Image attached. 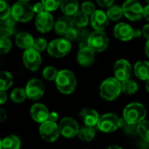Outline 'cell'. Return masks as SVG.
Wrapping results in <instances>:
<instances>
[{"instance_id": "e0dca14e", "label": "cell", "mask_w": 149, "mask_h": 149, "mask_svg": "<svg viewBox=\"0 0 149 149\" xmlns=\"http://www.w3.org/2000/svg\"><path fill=\"white\" fill-rule=\"evenodd\" d=\"M114 36L122 41H128L134 38V29L127 23H119L113 28Z\"/></svg>"}, {"instance_id": "4316f807", "label": "cell", "mask_w": 149, "mask_h": 149, "mask_svg": "<svg viewBox=\"0 0 149 149\" xmlns=\"http://www.w3.org/2000/svg\"><path fill=\"white\" fill-rule=\"evenodd\" d=\"M13 84V76L8 71H0V90H7Z\"/></svg>"}, {"instance_id": "ac0fdd59", "label": "cell", "mask_w": 149, "mask_h": 149, "mask_svg": "<svg viewBox=\"0 0 149 149\" xmlns=\"http://www.w3.org/2000/svg\"><path fill=\"white\" fill-rule=\"evenodd\" d=\"M91 25L97 31H104L108 25V17L101 10H96L91 15Z\"/></svg>"}, {"instance_id": "4dcf8cb0", "label": "cell", "mask_w": 149, "mask_h": 149, "mask_svg": "<svg viewBox=\"0 0 149 149\" xmlns=\"http://www.w3.org/2000/svg\"><path fill=\"white\" fill-rule=\"evenodd\" d=\"M107 15L109 19L113 20V21H117L119 19H120L122 18L123 14V10L122 7L119 6V5H111L110 7H108V10L107 11Z\"/></svg>"}, {"instance_id": "f5cc1de1", "label": "cell", "mask_w": 149, "mask_h": 149, "mask_svg": "<svg viewBox=\"0 0 149 149\" xmlns=\"http://www.w3.org/2000/svg\"><path fill=\"white\" fill-rule=\"evenodd\" d=\"M0 149H2V139L0 138Z\"/></svg>"}, {"instance_id": "74e56055", "label": "cell", "mask_w": 149, "mask_h": 149, "mask_svg": "<svg viewBox=\"0 0 149 149\" xmlns=\"http://www.w3.org/2000/svg\"><path fill=\"white\" fill-rule=\"evenodd\" d=\"M47 47H48V43L44 38H38L34 40V44L32 47L38 52H43L45 49H47Z\"/></svg>"}, {"instance_id": "83f0119b", "label": "cell", "mask_w": 149, "mask_h": 149, "mask_svg": "<svg viewBox=\"0 0 149 149\" xmlns=\"http://www.w3.org/2000/svg\"><path fill=\"white\" fill-rule=\"evenodd\" d=\"M138 90V83L132 80V79H127L123 82H121V92L127 95H133L136 93Z\"/></svg>"}, {"instance_id": "11a10c76", "label": "cell", "mask_w": 149, "mask_h": 149, "mask_svg": "<svg viewBox=\"0 0 149 149\" xmlns=\"http://www.w3.org/2000/svg\"><path fill=\"white\" fill-rule=\"evenodd\" d=\"M145 1H146V2H148V3L149 4V0H145Z\"/></svg>"}, {"instance_id": "7dc6e473", "label": "cell", "mask_w": 149, "mask_h": 149, "mask_svg": "<svg viewBox=\"0 0 149 149\" xmlns=\"http://www.w3.org/2000/svg\"><path fill=\"white\" fill-rule=\"evenodd\" d=\"M143 17H145V18L149 21V4L143 8Z\"/></svg>"}, {"instance_id": "1f68e13d", "label": "cell", "mask_w": 149, "mask_h": 149, "mask_svg": "<svg viewBox=\"0 0 149 149\" xmlns=\"http://www.w3.org/2000/svg\"><path fill=\"white\" fill-rule=\"evenodd\" d=\"M27 98L25 90L22 88H16L10 93V99L17 104L23 103Z\"/></svg>"}, {"instance_id": "603a6c76", "label": "cell", "mask_w": 149, "mask_h": 149, "mask_svg": "<svg viewBox=\"0 0 149 149\" xmlns=\"http://www.w3.org/2000/svg\"><path fill=\"white\" fill-rule=\"evenodd\" d=\"M59 7L66 16H73L79 11L78 0H60Z\"/></svg>"}, {"instance_id": "2e32d148", "label": "cell", "mask_w": 149, "mask_h": 149, "mask_svg": "<svg viewBox=\"0 0 149 149\" xmlns=\"http://www.w3.org/2000/svg\"><path fill=\"white\" fill-rule=\"evenodd\" d=\"M49 110L48 108L40 103H37L34 104L30 110V113H31V119L37 122V123H43L45 121H46L48 119V116H49Z\"/></svg>"}, {"instance_id": "f907efd6", "label": "cell", "mask_w": 149, "mask_h": 149, "mask_svg": "<svg viewBox=\"0 0 149 149\" xmlns=\"http://www.w3.org/2000/svg\"><path fill=\"white\" fill-rule=\"evenodd\" d=\"M107 149H122V148H120V146H117V145H113V146L108 147Z\"/></svg>"}, {"instance_id": "d6986e66", "label": "cell", "mask_w": 149, "mask_h": 149, "mask_svg": "<svg viewBox=\"0 0 149 149\" xmlns=\"http://www.w3.org/2000/svg\"><path fill=\"white\" fill-rule=\"evenodd\" d=\"M79 118L85 126H96L100 119V115L97 111L92 108H84L79 112Z\"/></svg>"}, {"instance_id": "7a4b0ae2", "label": "cell", "mask_w": 149, "mask_h": 149, "mask_svg": "<svg viewBox=\"0 0 149 149\" xmlns=\"http://www.w3.org/2000/svg\"><path fill=\"white\" fill-rule=\"evenodd\" d=\"M121 93V82L115 77L107 78L100 86V94L107 101L116 99Z\"/></svg>"}, {"instance_id": "d590c367", "label": "cell", "mask_w": 149, "mask_h": 149, "mask_svg": "<svg viewBox=\"0 0 149 149\" xmlns=\"http://www.w3.org/2000/svg\"><path fill=\"white\" fill-rule=\"evenodd\" d=\"M120 128H123V130L127 134L137 133V125L129 124L124 119H120Z\"/></svg>"}, {"instance_id": "ffe728a7", "label": "cell", "mask_w": 149, "mask_h": 149, "mask_svg": "<svg viewBox=\"0 0 149 149\" xmlns=\"http://www.w3.org/2000/svg\"><path fill=\"white\" fill-rule=\"evenodd\" d=\"M73 21L69 16H63L57 19L55 22L53 27L55 30V32L58 35H64L70 28L73 26Z\"/></svg>"}, {"instance_id": "cb8c5ba5", "label": "cell", "mask_w": 149, "mask_h": 149, "mask_svg": "<svg viewBox=\"0 0 149 149\" xmlns=\"http://www.w3.org/2000/svg\"><path fill=\"white\" fill-rule=\"evenodd\" d=\"M0 34L2 36H10L14 32V25L17 20L10 15L5 19L0 20Z\"/></svg>"}, {"instance_id": "60d3db41", "label": "cell", "mask_w": 149, "mask_h": 149, "mask_svg": "<svg viewBox=\"0 0 149 149\" xmlns=\"http://www.w3.org/2000/svg\"><path fill=\"white\" fill-rule=\"evenodd\" d=\"M32 8H33L34 13H37V14H38V13H40V12L45 11L42 3H36L34 5H32Z\"/></svg>"}, {"instance_id": "f6af8a7d", "label": "cell", "mask_w": 149, "mask_h": 149, "mask_svg": "<svg viewBox=\"0 0 149 149\" xmlns=\"http://www.w3.org/2000/svg\"><path fill=\"white\" fill-rule=\"evenodd\" d=\"M141 32H142L143 36H144L146 39L149 40V24H147V25H145L143 26V28H142V30H141Z\"/></svg>"}, {"instance_id": "e575fe53", "label": "cell", "mask_w": 149, "mask_h": 149, "mask_svg": "<svg viewBox=\"0 0 149 149\" xmlns=\"http://www.w3.org/2000/svg\"><path fill=\"white\" fill-rule=\"evenodd\" d=\"M41 3L44 5V8L47 11H56L59 7L60 0H41Z\"/></svg>"}, {"instance_id": "d6a6232c", "label": "cell", "mask_w": 149, "mask_h": 149, "mask_svg": "<svg viewBox=\"0 0 149 149\" xmlns=\"http://www.w3.org/2000/svg\"><path fill=\"white\" fill-rule=\"evenodd\" d=\"M11 49V42L6 36H0V54H4Z\"/></svg>"}, {"instance_id": "8992f818", "label": "cell", "mask_w": 149, "mask_h": 149, "mask_svg": "<svg viewBox=\"0 0 149 149\" xmlns=\"http://www.w3.org/2000/svg\"><path fill=\"white\" fill-rule=\"evenodd\" d=\"M108 36L103 31L95 30L93 32L89 34L87 39V45L94 53H100L106 50V48L108 47Z\"/></svg>"}, {"instance_id": "8d00e7d4", "label": "cell", "mask_w": 149, "mask_h": 149, "mask_svg": "<svg viewBox=\"0 0 149 149\" xmlns=\"http://www.w3.org/2000/svg\"><path fill=\"white\" fill-rule=\"evenodd\" d=\"M11 7L7 4L6 1L0 0V20L5 19L10 15Z\"/></svg>"}, {"instance_id": "ab89813d", "label": "cell", "mask_w": 149, "mask_h": 149, "mask_svg": "<svg viewBox=\"0 0 149 149\" xmlns=\"http://www.w3.org/2000/svg\"><path fill=\"white\" fill-rule=\"evenodd\" d=\"M64 35H65V39L68 40L69 41H73V40H77L78 37H79V30L76 29L74 26H72Z\"/></svg>"}, {"instance_id": "db71d44e", "label": "cell", "mask_w": 149, "mask_h": 149, "mask_svg": "<svg viewBox=\"0 0 149 149\" xmlns=\"http://www.w3.org/2000/svg\"><path fill=\"white\" fill-rule=\"evenodd\" d=\"M18 1H22V2H28L30 0H18Z\"/></svg>"}, {"instance_id": "681fc988", "label": "cell", "mask_w": 149, "mask_h": 149, "mask_svg": "<svg viewBox=\"0 0 149 149\" xmlns=\"http://www.w3.org/2000/svg\"><path fill=\"white\" fill-rule=\"evenodd\" d=\"M145 52L147 56L149 58V40H148L147 43H146V47H145Z\"/></svg>"}, {"instance_id": "9c48e42d", "label": "cell", "mask_w": 149, "mask_h": 149, "mask_svg": "<svg viewBox=\"0 0 149 149\" xmlns=\"http://www.w3.org/2000/svg\"><path fill=\"white\" fill-rule=\"evenodd\" d=\"M58 125L60 135L63 136L64 138L72 139L78 135L79 126L74 119L71 117H65L59 121Z\"/></svg>"}, {"instance_id": "ee69618b", "label": "cell", "mask_w": 149, "mask_h": 149, "mask_svg": "<svg viewBox=\"0 0 149 149\" xmlns=\"http://www.w3.org/2000/svg\"><path fill=\"white\" fill-rule=\"evenodd\" d=\"M7 100H8V96L5 90H0V105L5 104Z\"/></svg>"}, {"instance_id": "7c38bea8", "label": "cell", "mask_w": 149, "mask_h": 149, "mask_svg": "<svg viewBox=\"0 0 149 149\" xmlns=\"http://www.w3.org/2000/svg\"><path fill=\"white\" fill-rule=\"evenodd\" d=\"M25 93L29 99L38 100L45 93V85L43 82L38 78L30 80L25 86Z\"/></svg>"}, {"instance_id": "836d02e7", "label": "cell", "mask_w": 149, "mask_h": 149, "mask_svg": "<svg viewBox=\"0 0 149 149\" xmlns=\"http://www.w3.org/2000/svg\"><path fill=\"white\" fill-rule=\"evenodd\" d=\"M58 70L56 68L52 67V66H48L45 67L43 70V76L45 79L48 80V81H53L55 80L57 75H58Z\"/></svg>"}, {"instance_id": "f1b7e54d", "label": "cell", "mask_w": 149, "mask_h": 149, "mask_svg": "<svg viewBox=\"0 0 149 149\" xmlns=\"http://www.w3.org/2000/svg\"><path fill=\"white\" fill-rule=\"evenodd\" d=\"M73 24L78 26L79 28H82V27H86L88 23H89V18L88 15L86 14L84 11H77L74 15H73V18H72Z\"/></svg>"}, {"instance_id": "d4e9b609", "label": "cell", "mask_w": 149, "mask_h": 149, "mask_svg": "<svg viewBox=\"0 0 149 149\" xmlns=\"http://www.w3.org/2000/svg\"><path fill=\"white\" fill-rule=\"evenodd\" d=\"M20 139L14 134H10L2 139V149H20L21 148Z\"/></svg>"}, {"instance_id": "52a82bcc", "label": "cell", "mask_w": 149, "mask_h": 149, "mask_svg": "<svg viewBox=\"0 0 149 149\" xmlns=\"http://www.w3.org/2000/svg\"><path fill=\"white\" fill-rule=\"evenodd\" d=\"M38 132L40 137L47 142H54L58 141L60 136L58 125L56 122L50 120H46L41 123Z\"/></svg>"}, {"instance_id": "8fae6325", "label": "cell", "mask_w": 149, "mask_h": 149, "mask_svg": "<svg viewBox=\"0 0 149 149\" xmlns=\"http://www.w3.org/2000/svg\"><path fill=\"white\" fill-rule=\"evenodd\" d=\"M23 61L26 68L31 71H36L39 68L42 59L38 51L33 47L25 49L23 54Z\"/></svg>"}, {"instance_id": "44dd1931", "label": "cell", "mask_w": 149, "mask_h": 149, "mask_svg": "<svg viewBox=\"0 0 149 149\" xmlns=\"http://www.w3.org/2000/svg\"><path fill=\"white\" fill-rule=\"evenodd\" d=\"M16 44L18 47L23 49L31 48L34 44V39L32 35L27 32H19L15 39Z\"/></svg>"}, {"instance_id": "816d5d0a", "label": "cell", "mask_w": 149, "mask_h": 149, "mask_svg": "<svg viewBox=\"0 0 149 149\" xmlns=\"http://www.w3.org/2000/svg\"><path fill=\"white\" fill-rule=\"evenodd\" d=\"M146 89H147L148 92L149 93V79L148 80H147V83H146Z\"/></svg>"}, {"instance_id": "9a60e30c", "label": "cell", "mask_w": 149, "mask_h": 149, "mask_svg": "<svg viewBox=\"0 0 149 149\" xmlns=\"http://www.w3.org/2000/svg\"><path fill=\"white\" fill-rule=\"evenodd\" d=\"M132 68L128 61L125 59L118 60L113 66V73L115 78H117L120 82H123L128 79L131 76Z\"/></svg>"}, {"instance_id": "4fadbf2b", "label": "cell", "mask_w": 149, "mask_h": 149, "mask_svg": "<svg viewBox=\"0 0 149 149\" xmlns=\"http://www.w3.org/2000/svg\"><path fill=\"white\" fill-rule=\"evenodd\" d=\"M54 25L53 17L50 11H44L38 13L35 19V26L37 30L42 33L48 32Z\"/></svg>"}, {"instance_id": "3957f363", "label": "cell", "mask_w": 149, "mask_h": 149, "mask_svg": "<svg viewBox=\"0 0 149 149\" xmlns=\"http://www.w3.org/2000/svg\"><path fill=\"white\" fill-rule=\"evenodd\" d=\"M147 116V110L142 104L132 103L127 105L123 111V119L129 124L137 125L144 120Z\"/></svg>"}, {"instance_id": "6da1fadb", "label": "cell", "mask_w": 149, "mask_h": 149, "mask_svg": "<svg viewBox=\"0 0 149 149\" xmlns=\"http://www.w3.org/2000/svg\"><path fill=\"white\" fill-rule=\"evenodd\" d=\"M54 81L58 90L65 95L72 94L77 87V80L75 75L68 69L58 71Z\"/></svg>"}, {"instance_id": "5bb4252c", "label": "cell", "mask_w": 149, "mask_h": 149, "mask_svg": "<svg viewBox=\"0 0 149 149\" xmlns=\"http://www.w3.org/2000/svg\"><path fill=\"white\" fill-rule=\"evenodd\" d=\"M77 60L79 65L84 67L91 66L94 61V52L88 47L87 41L80 42Z\"/></svg>"}, {"instance_id": "b9f144b4", "label": "cell", "mask_w": 149, "mask_h": 149, "mask_svg": "<svg viewBox=\"0 0 149 149\" xmlns=\"http://www.w3.org/2000/svg\"><path fill=\"white\" fill-rule=\"evenodd\" d=\"M114 0H97V3L101 7H110L113 4Z\"/></svg>"}, {"instance_id": "f546056e", "label": "cell", "mask_w": 149, "mask_h": 149, "mask_svg": "<svg viewBox=\"0 0 149 149\" xmlns=\"http://www.w3.org/2000/svg\"><path fill=\"white\" fill-rule=\"evenodd\" d=\"M137 133L143 141L149 143V121L144 119L137 124Z\"/></svg>"}, {"instance_id": "ba28073f", "label": "cell", "mask_w": 149, "mask_h": 149, "mask_svg": "<svg viewBox=\"0 0 149 149\" xmlns=\"http://www.w3.org/2000/svg\"><path fill=\"white\" fill-rule=\"evenodd\" d=\"M97 127L103 133H113L120 127V119L113 113H106L100 117Z\"/></svg>"}, {"instance_id": "277c9868", "label": "cell", "mask_w": 149, "mask_h": 149, "mask_svg": "<svg viewBox=\"0 0 149 149\" xmlns=\"http://www.w3.org/2000/svg\"><path fill=\"white\" fill-rule=\"evenodd\" d=\"M10 15L19 22H28L34 16V11L32 5L28 2L18 1L15 3L10 11Z\"/></svg>"}, {"instance_id": "30bf717a", "label": "cell", "mask_w": 149, "mask_h": 149, "mask_svg": "<svg viewBox=\"0 0 149 149\" xmlns=\"http://www.w3.org/2000/svg\"><path fill=\"white\" fill-rule=\"evenodd\" d=\"M123 14L132 21L140 20L143 17V7L136 0H127L122 5Z\"/></svg>"}, {"instance_id": "7402d4cb", "label": "cell", "mask_w": 149, "mask_h": 149, "mask_svg": "<svg viewBox=\"0 0 149 149\" xmlns=\"http://www.w3.org/2000/svg\"><path fill=\"white\" fill-rule=\"evenodd\" d=\"M134 75L141 80L147 81L149 79V61H140L134 67Z\"/></svg>"}, {"instance_id": "5b68a950", "label": "cell", "mask_w": 149, "mask_h": 149, "mask_svg": "<svg viewBox=\"0 0 149 149\" xmlns=\"http://www.w3.org/2000/svg\"><path fill=\"white\" fill-rule=\"evenodd\" d=\"M72 48L71 41L65 38H59L52 40L47 47L48 54L54 58H61L69 54Z\"/></svg>"}, {"instance_id": "c3c4849f", "label": "cell", "mask_w": 149, "mask_h": 149, "mask_svg": "<svg viewBox=\"0 0 149 149\" xmlns=\"http://www.w3.org/2000/svg\"><path fill=\"white\" fill-rule=\"evenodd\" d=\"M141 34H142L141 30H139V29L134 30V38H139L141 36Z\"/></svg>"}, {"instance_id": "bcb514c9", "label": "cell", "mask_w": 149, "mask_h": 149, "mask_svg": "<svg viewBox=\"0 0 149 149\" xmlns=\"http://www.w3.org/2000/svg\"><path fill=\"white\" fill-rule=\"evenodd\" d=\"M7 118V113L4 109L0 108V123H3Z\"/></svg>"}, {"instance_id": "9f6ffc18", "label": "cell", "mask_w": 149, "mask_h": 149, "mask_svg": "<svg viewBox=\"0 0 149 149\" xmlns=\"http://www.w3.org/2000/svg\"><path fill=\"white\" fill-rule=\"evenodd\" d=\"M3 1H10V0H3Z\"/></svg>"}, {"instance_id": "484cf974", "label": "cell", "mask_w": 149, "mask_h": 149, "mask_svg": "<svg viewBox=\"0 0 149 149\" xmlns=\"http://www.w3.org/2000/svg\"><path fill=\"white\" fill-rule=\"evenodd\" d=\"M77 136L79 138V140H81L83 141H86V142L92 141L95 137L94 127L88 126H84L82 127H79Z\"/></svg>"}, {"instance_id": "7bdbcfd3", "label": "cell", "mask_w": 149, "mask_h": 149, "mask_svg": "<svg viewBox=\"0 0 149 149\" xmlns=\"http://www.w3.org/2000/svg\"><path fill=\"white\" fill-rule=\"evenodd\" d=\"M47 120H50V121H52V122H56L58 120V114L56 112H49V116H48V119Z\"/></svg>"}, {"instance_id": "f35d334b", "label": "cell", "mask_w": 149, "mask_h": 149, "mask_svg": "<svg viewBox=\"0 0 149 149\" xmlns=\"http://www.w3.org/2000/svg\"><path fill=\"white\" fill-rule=\"evenodd\" d=\"M81 11H84L87 15H92L96 11V8H95V5L92 2L86 1V2H84L82 4V5H81Z\"/></svg>"}]
</instances>
